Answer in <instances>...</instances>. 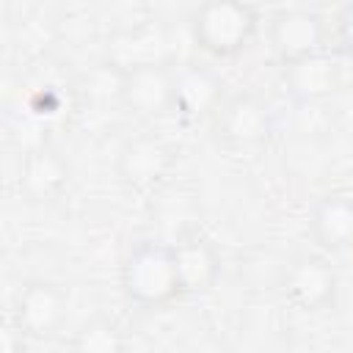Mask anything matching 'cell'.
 Returning <instances> with one entry per match:
<instances>
[{
  "label": "cell",
  "instance_id": "1",
  "mask_svg": "<svg viewBox=\"0 0 353 353\" xmlns=\"http://www.w3.org/2000/svg\"><path fill=\"white\" fill-rule=\"evenodd\" d=\"M119 281L124 298L143 312H160L182 298L171 243L141 240L132 245L121 262Z\"/></svg>",
  "mask_w": 353,
  "mask_h": 353
},
{
  "label": "cell",
  "instance_id": "2",
  "mask_svg": "<svg viewBox=\"0 0 353 353\" xmlns=\"http://www.w3.org/2000/svg\"><path fill=\"white\" fill-rule=\"evenodd\" d=\"M259 30V11L240 0H207L190 14L196 47L212 58L240 55Z\"/></svg>",
  "mask_w": 353,
  "mask_h": 353
},
{
  "label": "cell",
  "instance_id": "3",
  "mask_svg": "<svg viewBox=\"0 0 353 353\" xmlns=\"http://www.w3.org/2000/svg\"><path fill=\"white\" fill-rule=\"evenodd\" d=\"M212 132L226 149H256L273 132L270 105L254 91L226 94L212 116Z\"/></svg>",
  "mask_w": 353,
  "mask_h": 353
},
{
  "label": "cell",
  "instance_id": "4",
  "mask_svg": "<svg viewBox=\"0 0 353 353\" xmlns=\"http://www.w3.org/2000/svg\"><path fill=\"white\" fill-rule=\"evenodd\" d=\"M174 146L157 132L127 138L116 154V176L130 193H154L174 168Z\"/></svg>",
  "mask_w": 353,
  "mask_h": 353
},
{
  "label": "cell",
  "instance_id": "5",
  "mask_svg": "<svg viewBox=\"0 0 353 353\" xmlns=\"http://www.w3.org/2000/svg\"><path fill=\"white\" fill-rule=\"evenodd\" d=\"M279 292L298 312H323L334 306L339 279L320 254H298L279 270Z\"/></svg>",
  "mask_w": 353,
  "mask_h": 353
},
{
  "label": "cell",
  "instance_id": "6",
  "mask_svg": "<svg viewBox=\"0 0 353 353\" xmlns=\"http://www.w3.org/2000/svg\"><path fill=\"white\" fill-rule=\"evenodd\" d=\"M121 108L138 119H160L174 105V66L168 61H152L119 69Z\"/></svg>",
  "mask_w": 353,
  "mask_h": 353
},
{
  "label": "cell",
  "instance_id": "7",
  "mask_svg": "<svg viewBox=\"0 0 353 353\" xmlns=\"http://www.w3.org/2000/svg\"><path fill=\"white\" fill-rule=\"evenodd\" d=\"M268 44L281 66L325 50V22L309 6H287L270 17Z\"/></svg>",
  "mask_w": 353,
  "mask_h": 353
},
{
  "label": "cell",
  "instance_id": "8",
  "mask_svg": "<svg viewBox=\"0 0 353 353\" xmlns=\"http://www.w3.org/2000/svg\"><path fill=\"white\" fill-rule=\"evenodd\" d=\"M66 312L69 295L61 284L47 279H30L17 292L11 320L25 331L28 339H52L63 328Z\"/></svg>",
  "mask_w": 353,
  "mask_h": 353
},
{
  "label": "cell",
  "instance_id": "9",
  "mask_svg": "<svg viewBox=\"0 0 353 353\" xmlns=\"http://www.w3.org/2000/svg\"><path fill=\"white\" fill-rule=\"evenodd\" d=\"M226 99L221 74L207 63H179L174 66V105L171 113H176L185 121H199L215 116L221 102Z\"/></svg>",
  "mask_w": 353,
  "mask_h": 353
},
{
  "label": "cell",
  "instance_id": "10",
  "mask_svg": "<svg viewBox=\"0 0 353 353\" xmlns=\"http://www.w3.org/2000/svg\"><path fill=\"white\" fill-rule=\"evenodd\" d=\"M69 176H72V168H69L66 157L55 146L39 143L25 152V157L19 163L17 185L28 201L50 204V201L61 199V193L69 188Z\"/></svg>",
  "mask_w": 353,
  "mask_h": 353
},
{
  "label": "cell",
  "instance_id": "11",
  "mask_svg": "<svg viewBox=\"0 0 353 353\" xmlns=\"http://www.w3.org/2000/svg\"><path fill=\"white\" fill-rule=\"evenodd\" d=\"M174 265L179 276L182 295H204L218 284L221 276V254L201 234H182L171 243Z\"/></svg>",
  "mask_w": 353,
  "mask_h": 353
},
{
  "label": "cell",
  "instance_id": "12",
  "mask_svg": "<svg viewBox=\"0 0 353 353\" xmlns=\"http://www.w3.org/2000/svg\"><path fill=\"white\" fill-rule=\"evenodd\" d=\"M339 83L342 69L325 50L284 66V88L298 105H317L328 99L339 88Z\"/></svg>",
  "mask_w": 353,
  "mask_h": 353
},
{
  "label": "cell",
  "instance_id": "13",
  "mask_svg": "<svg viewBox=\"0 0 353 353\" xmlns=\"http://www.w3.org/2000/svg\"><path fill=\"white\" fill-rule=\"evenodd\" d=\"M309 232L323 251L353 245V190H331L309 212Z\"/></svg>",
  "mask_w": 353,
  "mask_h": 353
},
{
  "label": "cell",
  "instance_id": "14",
  "mask_svg": "<svg viewBox=\"0 0 353 353\" xmlns=\"http://www.w3.org/2000/svg\"><path fill=\"white\" fill-rule=\"evenodd\" d=\"M72 353H127V336L113 317L94 314L72 334Z\"/></svg>",
  "mask_w": 353,
  "mask_h": 353
},
{
  "label": "cell",
  "instance_id": "15",
  "mask_svg": "<svg viewBox=\"0 0 353 353\" xmlns=\"http://www.w3.org/2000/svg\"><path fill=\"white\" fill-rule=\"evenodd\" d=\"M336 41L339 50L353 61V3H345L336 11Z\"/></svg>",
  "mask_w": 353,
  "mask_h": 353
},
{
  "label": "cell",
  "instance_id": "16",
  "mask_svg": "<svg viewBox=\"0 0 353 353\" xmlns=\"http://www.w3.org/2000/svg\"><path fill=\"white\" fill-rule=\"evenodd\" d=\"M28 336H25V331L14 323V320H8L6 325H3V331H0V353H25L28 350Z\"/></svg>",
  "mask_w": 353,
  "mask_h": 353
}]
</instances>
